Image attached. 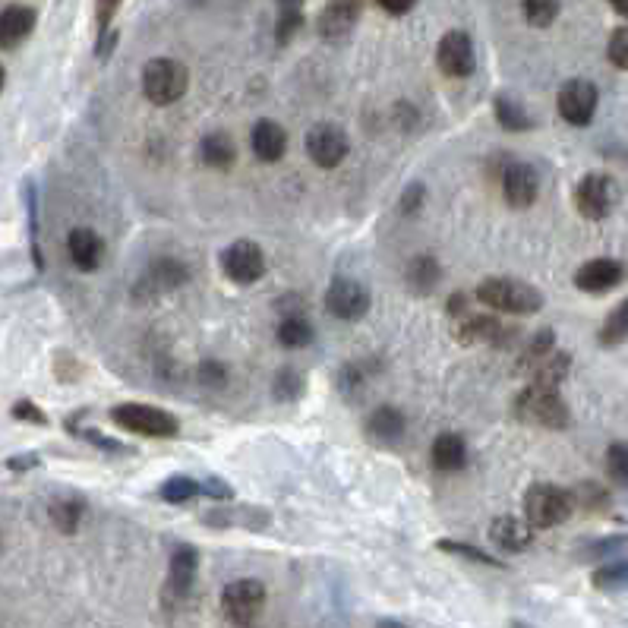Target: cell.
Instances as JSON below:
<instances>
[{
    "label": "cell",
    "instance_id": "obj_14",
    "mask_svg": "<svg viewBox=\"0 0 628 628\" xmlns=\"http://www.w3.org/2000/svg\"><path fill=\"white\" fill-rule=\"evenodd\" d=\"M502 196L512 209H531L540 196V174L528 165V161H505Z\"/></svg>",
    "mask_w": 628,
    "mask_h": 628
},
{
    "label": "cell",
    "instance_id": "obj_8",
    "mask_svg": "<svg viewBox=\"0 0 628 628\" xmlns=\"http://www.w3.org/2000/svg\"><path fill=\"white\" fill-rule=\"evenodd\" d=\"M619 202V184L610 177V174H600V171H591L578 180L575 187V209L581 218L587 221H603L616 209Z\"/></svg>",
    "mask_w": 628,
    "mask_h": 628
},
{
    "label": "cell",
    "instance_id": "obj_46",
    "mask_svg": "<svg viewBox=\"0 0 628 628\" xmlns=\"http://www.w3.org/2000/svg\"><path fill=\"white\" fill-rule=\"evenodd\" d=\"M423 199H427V187L417 184V180H414V184L401 193V199H398V212H401L404 218H414V215L423 209Z\"/></svg>",
    "mask_w": 628,
    "mask_h": 628
},
{
    "label": "cell",
    "instance_id": "obj_6",
    "mask_svg": "<svg viewBox=\"0 0 628 628\" xmlns=\"http://www.w3.org/2000/svg\"><path fill=\"white\" fill-rule=\"evenodd\" d=\"M266 610V584L256 578H237L221 591V613L237 628H250Z\"/></svg>",
    "mask_w": 628,
    "mask_h": 628
},
{
    "label": "cell",
    "instance_id": "obj_48",
    "mask_svg": "<svg viewBox=\"0 0 628 628\" xmlns=\"http://www.w3.org/2000/svg\"><path fill=\"white\" fill-rule=\"evenodd\" d=\"M199 382H202V386H209V389H221L228 382V370L221 367V363H215V360H206L199 367Z\"/></svg>",
    "mask_w": 628,
    "mask_h": 628
},
{
    "label": "cell",
    "instance_id": "obj_12",
    "mask_svg": "<svg viewBox=\"0 0 628 628\" xmlns=\"http://www.w3.org/2000/svg\"><path fill=\"white\" fill-rule=\"evenodd\" d=\"M597 105H600V92L591 79H569L559 95H556V108H559V117L565 124L572 127H587L597 114Z\"/></svg>",
    "mask_w": 628,
    "mask_h": 628
},
{
    "label": "cell",
    "instance_id": "obj_29",
    "mask_svg": "<svg viewBox=\"0 0 628 628\" xmlns=\"http://www.w3.org/2000/svg\"><path fill=\"white\" fill-rule=\"evenodd\" d=\"M86 515V502L83 496H57L48 505V518L60 534H76L79 521Z\"/></svg>",
    "mask_w": 628,
    "mask_h": 628
},
{
    "label": "cell",
    "instance_id": "obj_41",
    "mask_svg": "<svg viewBox=\"0 0 628 628\" xmlns=\"http://www.w3.org/2000/svg\"><path fill=\"white\" fill-rule=\"evenodd\" d=\"M300 392H303V373H297V370H291V367L281 370V373L275 376V382H272V395H275L278 401H285V404L297 401Z\"/></svg>",
    "mask_w": 628,
    "mask_h": 628
},
{
    "label": "cell",
    "instance_id": "obj_21",
    "mask_svg": "<svg viewBox=\"0 0 628 628\" xmlns=\"http://www.w3.org/2000/svg\"><path fill=\"white\" fill-rule=\"evenodd\" d=\"M67 256L79 272H95L105 259V243L92 228H73L67 234Z\"/></svg>",
    "mask_w": 628,
    "mask_h": 628
},
{
    "label": "cell",
    "instance_id": "obj_17",
    "mask_svg": "<svg viewBox=\"0 0 628 628\" xmlns=\"http://www.w3.org/2000/svg\"><path fill=\"white\" fill-rule=\"evenodd\" d=\"M190 278L187 266L180 259H155L152 266L143 272L136 285V297H158V294H168L174 288H180L184 281Z\"/></svg>",
    "mask_w": 628,
    "mask_h": 628
},
{
    "label": "cell",
    "instance_id": "obj_33",
    "mask_svg": "<svg viewBox=\"0 0 628 628\" xmlns=\"http://www.w3.org/2000/svg\"><path fill=\"white\" fill-rule=\"evenodd\" d=\"M275 335H278V344H285V348H307V344H313V338H316V332H313L307 316L281 319Z\"/></svg>",
    "mask_w": 628,
    "mask_h": 628
},
{
    "label": "cell",
    "instance_id": "obj_51",
    "mask_svg": "<svg viewBox=\"0 0 628 628\" xmlns=\"http://www.w3.org/2000/svg\"><path fill=\"white\" fill-rule=\"evenodd\" d=\"M278 313H281V319H291V316H307V303H303V297H294V294H288V297H281V300H278Z\"/></svg>",
    "mask_w": 628,
    "mask_h": 628
},
{
    "label": "cell",
    "instance_id": "obj_49",
    "mask_svg": "<svg viewBox=\"0 0 628 628\" xmlns=\"http://www.w3.org/2000/svg\"><path fill=\"white\" fill-rule=\"evenodd\" d=\"M38 464H42V455H38V452H23V455L7 458V471H13V474H26V471H35Z\"/></svg>",
    "mask_w": 628,
    "mask_h": 628
},
{
    "label": "cell",
    "instance_id": "obj_36",
    "mask_svg": "<svg viewBox=\"0 0 628 628\" xmlns=\"http://www.w3.org/2000/svg\"><path fill=\"white\" fill-rule=\"evenodd\" d=\"M67 430L76 433V436H83L86 442L95 445V449H105V452H111V455H133V452H136L133 445H124V442H117V439H111V436H105V433L86 430L83 423H79V417H67Z\"/></svg>",
    "mask_w": 628,
    "mask_h": 628
},
{
    "label": "cell",
    "instance_id": "obj_15",
    "mask_svg": "<svg viewBox=\"0 0 628 628\" xmlns=\"http://www.w3.org/2000/svg\"><path fill=\"white\" fill-rule=\"evenodd\" d=\"M452 332H455V341L461 344H490V348H502V344H509L515 338V329L505 326L502 319L474 316V313L461 322H452Z\"/></svg>",
    "mask_w": 628,
    "mask_h": 628
},
{
    "label": "cell",
    "instance_id": "obj_44",
    "mask_svg": "<svg viewBox=\"0 0 628 628\" xmlns=\"http://www.w3.org/2000/svg\"><path fill=\"white\" fill-rule=\"evenodd\" d=\"M363 382H367V373H363V370L357 367V363H348V367H344V370L338 373V389H341L344 398L360 395Z\"/></svg>",
    "mask_w": 628,
    "mask_h": 628
},
{
    "label": "cell",
    "instance_id": "obj_3",
    "mask_svg": "<svg viewBox=\"0 0 628 628\" xmlns=\"http://www.w3.org/2000/svg\"><path fill=\"white\" fill-rule=\"evenodd\" d=\"M515 417L521 423H531V427L543 430H565L572 423V411L565 404L562 392L540 386H528L515 398Z\"/></svg>",
    "mask_w": 628,
    "mask_h": 628
},
{
    "label": "cell",
    "instance_id": "obj_19",
    "mask_svg": "<svg viewBox=\"0 0 628 628\" xmlns=\"http://www.w3.org/2000/svg\"><path fill=\"white\" fill-rule=\"evenodd\" d=\"M38 10L32 4H4L0 7V48L13 51L35 32Z\"/></svg>",
    "mask_w": 628,
    "mask_h": 628
},
{
    "label": "cell",
    "instance_id": "obj_26",
    "mask_svg": "<svg viewBox=\"0 0 628 628\" xmlns=\"http://www.w3.org/2000/svg\"><path fill=\"white\" fill-rule=\"evenodd\" d=\"M493 117H496V124L502 130H509V133H524V130H534V117L528 114V108L521 105V101L509 92H499L493 98Z\"/></svg>",
    "mask_w": 628,
    "mask_h": 628
},
{
    "label": "cell",
    "instance_id": "obj_20",
    "mask_svg": "<svg viewBox=\"0 0 628 628\" xmlns=\"http://www.w3.org/2000/svg\"><path fill=\"white\" fill-rule=\"evenodd\" d=\"M250 146H253V155L259 161L275 165V161H281L288 152V133L281 124H275V120L262 117V120H256V127L250 133Z\"/></svg>",
    "mask_w": 628,
    "mask_h": 628
},
{
    "label": "cell",
    "instance_id": "obj_16",
    "mask_svg": "<svg viewBox=\"0 0 628 628\" xmlns=\"http://www.w3.org/2000/svg\"><path fill=\"white\" fill-rule=\"evenodd\" d=\"M572 281H575V288L584 291V294H606V291L619 288L625 281V266L619 259H610V256L587 259L584 266H578Z\"/></svg>",
    "mask_w": 628,
    "mask_h": 628
},
{
    "label": "cell",
    "instance_id": "obj_35",
    "mask_svg": "<svg viewBox=\"0 0 628 628\" xmlns=\"http://www.w3.org/2000/svg\"><path fill=\"white\" fill-rule=\"evenodd\" d=\"M562 13V4H553V0H528V4H521V16L524 23L534 26V29H550Z\"/></svg>",
    "mask_w": 628,
    "mask_h": 628
},
{
    "label": "cell",
    "instance_id": "obj_11",
    "mask_svg": "<svg viewBox=\"0 0 628 628\" xmlns=\"http://www.w3.org/2000/svg\"><path fill=\"white\" fill-rule=\"evenodd\" d=\"M196 572H199V550L190 543H174L171 559H168V581H165V606H180L196 584Z\"/></svg>",
    "mask_w": 628,
    "mask_h": 628
},
{
    "label": "cell",
    "instance_id": "obj_30",
    "mask_svg": "<svg viewBox=\"0 0 628 628\" xmlns=\"http://www.w3.org/2000/svg\"><path fill=\"white\" fill-rule=\"evenodd\" d=\"M158 496L168 505H184L196 496H206V477H187V474H171L165 483L158 486Z\"/></svg>",
    "mask_w": 628,
    "mask_h": 628
},
{
    "label": "cell",
    "instance_id": "obj_10",
    "mask_svg": "<svg viewBox=\"0 0 628 628\" xmlns=\"http://www.w3.org/2000/svg\"><path fill=\"white\" fill-rule=\"evenodd\" d=\"M221 272L234 285H256L266 275V253L256 240H234L221 250Z\"/></svg>",
    "mask_w": 628,
    "mask_h": 628
},
{
    "label": "cell",
    "instance_id": "obj_50",
    "mask_svg": "<svg viewBox=\"0 0 628 628\" xmlns=\"http://www.w3.org/2000/svg\"><path fill=\"white\" fill-rule=\"evenodd\" d=\"M120 4H114V0H105V4L95 7V19H98V35H108L111 32V19L117 16Z\"/></svg>",
    "mask_w": 628,
    "mask_h": 628
},
{
    "label": "cell",
    "instance_id": "obj_25",
    "mask_svg": "<svg viewBox=\"0 0 628 628\" xmlns=\"http://www.w3.org/2000/svg\"><path fill=\"white\" fill-rule=\"evenodd\" d=\"M199 161L212 171H231L237 161V146L228 133H206L199 139Z\"/></svg>",
    "mask_w": 628,
    "mask_h": 628
},
{
    "label": "cell",
    "instance_id": "obj_31",
    "mask_svg": "<svg viewBox=\"0 0 628 628\" xmlns=\"http://www.w3.org/2000/svg\"><path fill=\"white\" fill-rule=\"evenodd\" d=\"M556 351V332L553 329H540L528 344H524V351L518 354V363L515 370L518 373H531L534 367H540V363L550 357Z\"/></svg>",
    "mask_w": 628,
    "mask_h": 628
},
{
    "label": "cell",
    "instance_id": "obj_24",
    "mask_svg": "<svg viewBox=\"0 0 628 628\" xmlns=\"http://www.w3.org/2000/svg\"><path fill=\"white\" fill-rule=\"evenodd\" d=\"M430 458H433L436 471L455 474L468 464V442H464L458 433H439L436 442H433V449H430Z\"/></svg>",
    "mask_w": 628,
    "mask_h": 628
},
{
    "label": "cell",
    "instance_id": "obj_45",
    "mask_svg": "<svg viewBox=\"0 0 628 628\" xmlns=\"http://www.w3.org/2000/svg\"><path fill=\"white\" fill-rule=\"evenodd\" d=\"M16 420H23V423H32V427H48V414L38 408V404L32 398H19L13 404V411H10Z\"/></svg>",
    "mask_w": 628,
    "mask_h": 628
},
{
    "label": "cell",
    "instance_id": "obj_43",
    "mask_svg": "<svg viewBox=\"0 0 628 628\" xmlns=\"http://www.w3.org/2000/svg\"><path fill=\"white\" fill-rule=\"evenodd\" d=\"M35 187L29 184L26 187V206H29V231H32V259H35V269L42 272L45 269V259H42V250H38V202H35Z\"/></svg>",
    "mask_w": 628,
    "mask_h": 628
},
{
    "label": "cell",
    "instance_id": "obj_1",
    "mask_svg": "<svg viewBox=\"0 0 628 628\" xmlns=\"http://www.w3.org/2000/svg\"><path fill=\"white\" fill-rule=\"evenodd\" d=\"M474 300L490 307L496 313H509V316H534L543 310V294L528 285V281L518 278H483L474 288Z\"/></svg>",
    "mask_w": 628,
    "mask_h": 628
},
{
    "label": "cell",
    "instance_id": "obj_2",
    "mask_svg": "<svg viewBox=\"0 0 628 628\" xmlns=\"http://www.w3.org/2000/svg\"><path fill=\"white\" fill-rule=\"evenodd\" d=\"M521 505H524V521H528L534 531H550L572 518L575 496L572 490H562V486H553V483H534L531 490L524 493Z\"/></svg>",
    "mask_w": 628,
    "mask_h": 628
},
{
    "label": "cell",
    "instance_id": "obj_34",
    "mask_svg": "<svg viewBox=\"0 0 628 628\" xmlns=\"http://www.w3.org/2000/svg\"><path fill=\"white\" fill-rule=\"evenodd\" d=\"M572 496H575V509H581V512L603 515L610 509V493H606L600 483H581L572 490Z\"/></svg>",
    "mask_w": 628,
    "mask_h": 628
},
{
    "label": "cell",
    "instance_id": "obj_54",
    "mask_svg": "<svg viewBox=\"0 0 628 628\" xmlns=\"http://www.w3.org/2000/svg\"><path fill=\"white\" fill-rule=\"evenodd\" d=\"M610 7H613V13H619L622 19H628V0H613Z\"/></svg>",
    "mask_w": 628,
    "mask_h": 628
},
{
    "label": "cell",
    "instance_id": "obj_28",
    "mask_svg": "<svg viewBox=\"0 0 628 628\" xmlns=\"http://www.w3.org/2000/svg\"><path fill=\"white\" fill-rule=\"evenodd\" d=\"M439 278H442L439 262H436V256H427V253L414 256L408 262V269H404V281H408V288L414 294H433Z\"/></svg>",
    "mask_w": 628,
    "mask_h": 628
},
{
    "label": "cell",
    "instance_id": "obj_37",
    "mask_svg": "<svg viewBox=\"0 0 628 628\" xmlns=\"http://www.w3.org/2000/svg\"><path fill=\"white\" fill-rule=\"evenodd\" d=\"M303 29V7L300 4H281L275 19V42L291 45V38Z\"/></svg>",
    "mask_w": 628,
    "mask_h": 628
},
{
    "label": "cell",
    "instance_id": "obj_53",
    "mask_svg": "<svg viewBox=\"0 0 628 628\" xmlns=\"http://www.w3.org/2000/svg\"><path fill=\"white\" fill-rule=\"evenodd\" d=\"M114 45H117V32H114V29H111L108 35H98V42H95V57H98V60H108L111 51H114Z\"/></svg>",
    "mask_w": 628,
    "mask_h": 628
},
{
    "label": "cell",
    "instance_id": "obj_52",
    "mask_svg": "<svg viewBox=\"0 0 628 628\" xmlns=\"http://www.w3.org/2000/svg\"><path fill=\"white\" fill-rule=\"evenodd\" d=\"M376 7L382 10V13H389V16H408V13H414V4L411 0H376Z\"/></svg>",
    "mask_w": 628,
    "mask_h": 628
},
{
    "label": "cell",
    "instance_id": "obj_4",
    "mask_svg": "<svg viewBox=\"0 0 628 628\" xmlns=\"http://www.w3.org/2000/svg\"><path fill=\"white\" fill-rule=\"evenodd\" d=\"M114 427H120L124 433L133 436H146V439H174L180 433V420L161 408H152V404H139V401H124L114 404L108 411Z\"/></svg>",
    "mask_w": 628,
    "mask_h": 628
},
{
    "label": "cell",
    "instance_id": "obj_32",
    "mask_svg": "<svg viewBox=\"0 0 628 628\" xmlns=\"http://www.w3.org/2000/svg\"><path fill=\"white\" fill-rule=\"evenodd\" d=\"M597 341L603 348H616V344L628 341V297L619 300L616 307L610 310V316L603 319V326L597 332Z\"/></svg>",
    "mask_w": 628,
    "mask_h": 628
},
{
    "label": "cell",
    "instance_id": "obj_27",
    "mask_svg": "<svg viewBox=\"0 0 628 628\" xmlns=\"http://www.w3.org/2000/svg\"><path fill=\"white\" fill-rule=\"evenodd\" d=\"M569 370H572V354L569 351H562V348H556L550 357H546L540 367H534L531 373H528V386H540V389H559L562 382H565V376H569Z\"/></svg>",
    "mask_w": 628,
    "mask_h": 628
},
{
    "label": "cell",
    "instance_id": "obj_5",
    "mask_svg": "<svg viewBox=\"0 0 628 628\" xmlns=\"http://www.w3.org/2000/svg\"><path fill=\"white\" fill-rule=\"evenodd\" d=\"M190 89V70L174 57H155L143 67V95L158 108L180 101Z\"/></svg>",
    "mask_w": 628,
    "mask_h": 628
},
{
    "label": "cell",
    "instance_id": "obj_47",
    "mask_svg": "<svg viewBox=\"0 0 628 628\" xmlns=\"http://www.w3.org/2000/svg\"><path fill=\"white\" fill-rule=\"evenodd\" d=\"M628 546V537H606V540H597V543H591L584 550V556L581 559H603V556H616V553H622Z\"/></svg>",
    "mask_w": 628,
    "mask_h": 628
},
{
    "label": "cell",
    "instance_id": "obj_55",
    "mask_svg": "<svg viewBox=\"0 0 628 628\" xmlns=\"http://www.w3.org/2000/svg\"><path fill=\"white\" fill-rule=\"evenodd\" d=\"M376 628H408V625H401V622H392V619H389V622H379Z\"/></svg>",
    "mask_w": 628,
    "mask_h": 628
},
{
    "label": "cell",
    "instance_id": "obj_39",
    "mask_svg": "<svg viewBox=\"0 0 628 628\" xmlns=\"http://www.w3.org/2000/svg\"><path fill=\"white\" fill-rule=\"evenodd\" d=\"M442 553H452V556H464V559H471V562H480V565H490V569H502V559L490 556V553H483L477 550V546L471 543H461V540H439L436 543Z\"/></svg>",
    "mask_w": 628,
    "mask_h": 628
},
{
    "label": "cell",
    "instance_id": "obj_42",
    "mask_svg": "<svg viewBox=\"0 0 628 628\" xmlns=\"http://www.w3.org/2000/svg\"><path fill=\"white\" fill-rule=\"evenodd\" d=\"M606 57H610L613 67L628 70V26H619L610 35V45H606Z\"/></svg>",
    "mask_w": 628,
    "mask_h": 628
},
{
    "label": "cell",
    "instance_id": "obj_23",
    "mask_svg": "<svg viewBox=\"0 0 628 628\" xmlns=\"http://www.w3.org/2000/svg\"><path fill=\"white\" fill-rule=\"evenodd\" d=\"M404 430H408V420H404V414L398 408H392V404H379L376 411H370L367 427H363L367 439L376 442V445H395V442H401L404 439Z\"/></svg>",
    "mask_w": 628,
    "mask_h": 628
},
{
    "label": "cell",
    "instance_id": "obj_38",
    "mask_svg": "<svg viewBox=\"0 0 628 628\" xmlns=\"http://www.w3.org/2000/svg\"><path fill=\"white\" fill-rule=\"evenodd\" d=\"M597 591H628V562H613L594 572Z\"/></svg>",
    "mask_w": 628,
    "mask_h": 628
},
{
    "label": "cell",
    "instance_id": "obj_13",
    "mask_svg": "<svg viewBox=\"0 0 628 628\" xmlns=\"http://www.w3.org/2000/svg\"><path fill=\"white\" fill-rule=\"evenodd\" d=\"M436 67L452 79H468L477 67V51L471 35L461 29L445 32L436 45Z\"/></svg>",
    "mask_w": 628,
    "mask_h": 628
},
{
    "label": "cell",
    "instance_id": "obj_18",
    "mask_svg": "<svg viewBox=\"0 0 628 628\" xmlns=\"http://www.w3.org/2000/svg\"><path fill=\"white\" fill-rule=\"evenodd\" d=\"M360 13H363V4H329L319 10V19H316V29H319V38L329 45H341L348 42L354 26L360 23Z\"/></svg>",
    "mask_w": 628,
    "mask_h": 628
},
{
    "label": "cell",
    "instance_id": "obj_7",
    "mask_svg": "<svg viewBox=\"0 0 628 628\" xmlns=\"http://www.w3.org/2000/svg\"><path fill=\"white\" fill-rule=\"evenodd\" d=\"M370 291L367 285H360L351 275H335L326 288V297H322V307H326L329 316L341 319V322H360L370 313Z\"/></svg>",
    "mask_w": 628,
    "mask_h": 628
},
{
    "label": "cell",
    "instance_id": "obj_40",
    "mask_svg": "<svg viewBox=\"0 0 628 628\" xmlns=\"http://www.w3.org/2000/svg\"><path fill=\"white\" fill-rule=\"evenodd\" d=\"M606 477L616 486H628V445L625 442H613L610 449H606Z\"/></svg>",
    "mask_w": 628,
    "mask_h": 628
},
{
    "label": "cell",
    "instance_id": "obj_9",
    "mask_svg": "<svg viewBox=\"0 0 628 628\" xmlns=\"http://www.w3.org/2000/svg\"><path fill=\"white\" fill-rule=\"evenodd\" d=\"M303 146H307V155L316 168L322 171H332L338 168L344 158L351 155V139L344 133V127L332 124V120H322V124L310 127L307 139H303Z\"/></svg>",
    "mask_w": 628,
    "mask_h": 628
},
{
    "label": "cell",
    "instance_id": "obj_22",
    "mask_svg": "<svg viewBox=\"0 0 628 628\" xmlns=\"http://www.w3.org/2000/svg\"><path fill=\"white\" fill-rule=\"evenodd\" d=\"M490 540L502 553H524L534 540V528L524 518L502 515L490 524Z\"/></svg>",
    "mask_w": 628,
    "mask_h": 628
}]
</instances>
